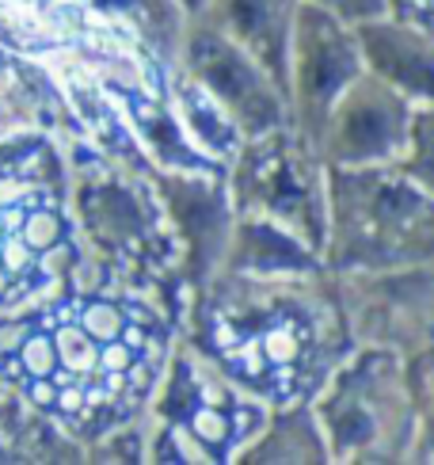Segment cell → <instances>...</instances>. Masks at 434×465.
<instances>
[{
	"label": "cell",
	"mask_w": 434,
	"mask_h": 465,
	"mask_svg": "<svg viewBox=\"0 0 434 465\" xmlns=\"http://www.w3.org/2000/svg\"><path fill=\"white\" fill-rule=\"evenodd\" d=\"M222 347L232 366L252 381L263 385H290L309 351V328L282 309L267 313H232L222 324Z\"/></svg>",
	"instance_id": "1"
},
{
	"label": "cell",
	"mask_w": 434,
	"mask_h": 465,
	"mask_svg": "<svg viewBox=\"0 0 434 465\" xmlns=\"http://www.w3.org/2000/svg\"><path fill=\"white\" fill-rule=\"evenodd\" d=\"M194 62H199V73L210 81V88L222 95L248 126L263 130L274 119V104H271V95L260 88V76H255L252 65H244L225 43L202 38V43L194 46Z\"/></svg>",
	"instance_id": "2"
},
{
	"label": "cell",
	"mask_w": 434,
	"mask_h": 465,
	"mask_svg": "<svg viewBox=\"0 0 434 465\" xmlns=\"http://www.w3.org/2000/svg\"><path fill=\"white\" fill-rule=\"evenodd\" d=\"M62 241V222L46 206H8L0 214V267L12 279H24L46 252Z\"/></svg>",
	"instance_id": "3"
},
{
	"label": "cell",
	"mask_w": 434,
	"mask_h": 465,
	"mask_svg": "<svg viewBox=\"0 0 434 465\" xmlns=\"http://www.w3.org/2000/svg\"><path fill=\"white\" fill-rule=\"evenodd\" d=\"M366 43L385 73H392L408 88L434 95V54L427 46L411 43V38H404L397 31H370Z\"/></svg>",
	"instance_id": "4"
},
{
	"label": "cell",
	"mask_w": 434,
	"mask_h": 465,
	"mask_svg": "<svg viewBox=\"0 0 434 465\" xmlns=\"http://www.w3.org/2000/svg\"><path fill=\"white\" fill-rule=\"evenodd\" d=\"M347 73H350V62H347L343 43L335 38V31L328 24H321V31L309 38V84H312V92L328 95Z\"/></svg>",
	"instance_id": "5"
},
{
	"label": "cell",
	"mask_w": 434,
	"mask_h": 465,
	"mask_svg": "<svg viewBox=\"0 0 434 465\" xmlns=\"http://www.w3.org/2000/svg\"><path fill=\"white\" fill-rule=\"evenodd\" d=\"M347 145L354 153H378L385 142H389V123L381 119V111H373V107H362V111H354L350 119H347Z\"/></svg>",
	"instance_id": "6"
},
{
	"label": "cell",
	"mask_w": 434,
	"mask_h": 465,
	"mask_svg": "<svg viewBox=\"0 0 434 465\" xmlns=\"http://www.w3.org/2000/svg\"><path fill=\"white\" fill-rule=\"evenodd\" d=\"M248 237H252L255 244H263V248H252V252H248L252 263H260V267H305V256H301V252L293 248L290 241L274 237L271 229H252Z\"/></svg>",
	"instance_id": "7"
},
{
	"label": "cell",
	"mask_w": 434,
	"mask_h": 465,
	"mask_svg": "<svg viewBox=\"0 0 434 465\" xmlns=\"http://www.w3.org/2000/svg\"><path fill=\"white\" fill-rule=\"evenodd\" d=\"M328 5H340L347 12H373L378 8V0H328Z\"/></svg>",
	"instance_id": "8"
}]
</instances>
